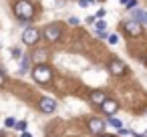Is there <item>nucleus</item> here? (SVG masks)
Instances as JSON below:
<instances>
[{"label":"nucleus","instance_id":"obj_1","mask_svg":"<svg viewBox=\"0 0 147 137\" xmlns=\"http://www.w3.org/2000/svg\"><path fill=\"white\" fill-rule=\"evenodd\" d=\"M14 14L18 16L20 22H28L32 16H34V6L30 0H18L14 4Z\"/></svg>","mask_w":147,"mask_h":137},{"label":"nucleus","instance_id":"obj_2","mask_svg":"<svg viewBox=\"0 0 147 137\" xmlns=\"http://www.w3.org/2000/svg\"><path fill=\"white\" fill-rule=\"evenodd\" d=\"M32 77H34V81L47 85V83L53 79V71H51L47 65H36V67L32 69Z\"/></svg>","mask_w":147,"mask_h":137},{"label":"nucleus","instance_id":"obj_3","mask_svg":"<svg viewBox=\"0 0 147 137\" xmlns=\"http://www.w3.org/2000/svg\"><path fill=\"white\" fill-rule=\"evenodd\" d=\"M38 38H40V32H38L36 28H26V30L22 32V40H24V45H36Z\"/></svg>","mask_w":147,"mask_h":137},{"label":"nucleus","instance_id":"obj_4","mask_svg":"<svg viewBox=\"0 0 147 137\" xmlns=\"http://www.w3.org/2000/svg\"><path fill=\"white\" fill-rule=\"evenodd\" d=\"M59 36H61V26L59 24H51V26L45 28V38L47 40L55 43V40H59Z\"/></svg>","mask_w":147,"mask_h":137},{"label":"nucleus","instance_id":"obj_5","mask_svg":"<svg viewBox=\"0 0 147 137\" xmlns=\"http://www.w3.org/2000/svg\"><path fill=\"white\" fill-rule=\"evenodd\" d=\"M38 107H40L42 113H53V111L57 109V101H55L53 97H45V99H40Z\"/></svg>","mask_w":147,"mask_h":137},{"label":"nucleus","instance_id":"obj_6","mask_svg":"<svg viewBox=\"0 0 147 137\" xmlns=\"http://www.w3.org/2000/svg\"><path fill=\"white\" fill-rule=\"evenodd\" d=\"M123 28L131 34V36H137L139 32H141V24L139 22H135V20H129V22H125L123 24Z\"/></svg>","mask_w":147,"mask_h":137},{"label":"nucleus","instance_id":"obj_7","mask_svg":"<svg viewBox=\"0 0 147 137\" xmlns=\"http://www.w3.org/2000/svg\"><path fill=\"white\" fill-rule=\"evenodd\" d=\"M117 107H119V105H117V101H111V99H107V101L101 105L103 113H105V115H109V117H113V113L117 111Z\"/></svg>","mask_w":147,"mask_h":137},{"label":"nucleus","instance_id":"obj_8","mask_svg":"<svg viewBox=\"0 0 147 137\" xmlns=\"http://www.w3.org/2000/svg\"><path fill=\"white\" fill-rule=\"evenodd\" d=\"M109 71L113 73V75H125V71H127V67L121 63V61H113L111 65H109Z\"/></svg>","mask_w":147,"mask_h":137},{"label":"nucleus","instance_id":"obj_9","mask_svg":"<svg viewBox=\"0 0 147 137\" xmlns=\"http://www.w3.org/2000/svg\"><path fill=\"white\" fill-rule=\"evenodd\" d=\"M89 129H91L93 133H101V131L105 129V123H103L101 119H97V117H93V119L89 121Z\"/></svg>","mask_w":147,"mask_h":137},{"label":"nucleus","instance_id":"obj_10","mask_svg":"<svg viewBox=\"0 0 147 137\" xmlns=\"http://www.w3.org/2000/svg\"><path fill=\"white\" fill-rule=\"evenodd\" d=\"M133 20L135 22H143V24H147V12L145 10H139V8H133Z\"/></svg>","mask_w":147,"mask_h":137},{"label":"nucleus","instance_id":"obj_11","mask_svg":"<svg viewBox=\"0 0 147 137\" xmlns=\"http://www.w3.org/2000/svg\"><path fill=\"white\" fill-rule=\"evenodd\" d=\"M105 101H107L105 93H101V91H95V93H91V103H93V105H103Z\"/></svg>","mask_w":147,"mask_h":137},{"label":"nucleus","instance_id":"obj_12","mask_svg":"<svg viewBox=\"0 0 147 137\" xmlns=\"http://www.w3.org/2000/svg\"><path fill=\"white\" fill-rule=\"evenodd\" d=\"M28 67H30V59H28V57H22V65H20V75H24V73L28 71Z\"/></svg>","mask_w":147,"mask_h":137},{"label":"nucleus","instance_id":"obj_13","mask_svg":"<svg viewBox=\"0 0 147 137\" xmlns=\"http://www.w3.org/2000/svg\"><path fill=\"white\" fill-rule=\"evenodd\" d=\"M109 123H111L113 127H117V129H121V127H123V123H121L119 119H115V117H109Z\"/></svg>","mask_w":147,"mask_h":137},{"label":"nucleus","instance_id":"obj_14","mask_svg":"<svg viewBox=\"0 0 147 137\" xmlns=\"http://www.w3.org/2000/svg\"><path fill=\"white\" fill-rule=\"evenodd\" d=\"M14 127H16L18 131H24V129H26V121H18V123H14Z\"/></svg>","mask_w":147,"mask_h":137},{"label":"nucleus","instance_id":"obj_15","mask_svg":"<svg viewBox=\"0 0 147 137\" xmlns=\"http://www.w3.org/2000/svg\"><path fill=\"white\" fill-rule=\"evenodd\" d=\"M105 28H107V24H105L103 20H99V22H97V32H103Z\"/></svg>","mask_w":147,"mask_h":137},{"label":"nucleus","instance_id":"obj_16","mask_svg":"<svg viewBox=\"0 0 147 137\" xmlns=\"http://www.w3.org/2000/svg\"><path fill=\"white\" fill-rule=\"evenodd\" d=\"M93 2H95V0H81V2H79V4H81L83 8H87V6H91Z\"/></svg>","mask_w":147,"mask_h":137},{"label":"nucleus","instance_id":"obj_17","mask_svg":"<svg viewBox=\"0 0 147 137\" xmlns=\"http://www.w3.org/2000/svg\"><path fill=\"white\" fill-rule=\"evenodd\" d=\"M109 43H111V45H117V43H119L117 34H111V36H109Z\"/></svg>","mask_w":147,"mask_h":137},{"label":"nucleus","instance_id":"obj_18","mask_svg":"<svg viewBox=\"0 0 147 137\" xmlns=\"http://www.w3.org/2000/svg\"><path fill=\"white\" fill-rule=\"evenodd\" d=\"M12 57H16V59H18V57H22V53H20L18 49H12Z\"/></svg>","mask_w":147,"mask_h":137},{"label":"nucleus","instance_id":"obj_19","mask_svg":"<svg viewBox=\"0 0 147 137\" xmlns=\"http://www.w3.org/2000/svg\"><path fill=\"white\" fill-rule=\"evenodd\" d=\"M14 123H16V121H14L12 117H8V119H6V125H8V127H14Z\"/></svg>","mask_w":147,"mask_h":137},{"label":"nucleus","instance_id":"obj_20","mask_svg":"<svg viewBox=\"0 0 147 137\" xmlns=\"http://www.w3.org/2000/svg\"><path fill=\"white\" fill-rule=\"evenodd\" d=\"M97 16H99V18H101V16H105V10H103V8H101V10H99V12H97V14H95V18H97Z\"/></svg>","mask_w":147,"mask_h":137},{"label":"nucleus","instance_id":"obj_21","mask_svg":"<svg viewBox=\"0 0 147 137\" xmlns=\"http://www.w3.org/2000/svg\"><path fill=\"white\" fill-rule=\"evenodd\" d=\"M119 2H121V4H123V6H127V4H129V2H131V0H119Z\"/></svg>","mask_w":147,"mask_h":137},{"label":"nucleus","instance_id":"obj_22","mask_svg":"<svg viewBox=\"0 0 147 137\" xmlns=\"http://www.w3.org/2000/svg\"><path fill=\"white\" fill-rule=\"evenodd\" d=\"M2 83H4V75H2V73H0V85H2Z\"/></svg>","mask_w":147,"mask_h":137},{"label":"nucleus","instance_id":"obj_23","mask_svg":"<svg viewBox=\"0 0 147 137\" xmlns=\"http://www.w3.org/2000/svg\"><path fill=\"white\" fill-rule=\"evenodd\" d=\"M22 137H30V135H28V133H22Z\"/></svg>","mask_w":147,"mask_h":137},{"label":"nucleus","instance_id":"obj_24","mask_svg":"<svg viewBox=\"0 0 147 137\" xmlns=\"http://www.w3.org/2000/svg\"><path fill=\"white\" fill-rule=\"evenodd\" d=\"M141 137H147V131H145V133H143V135H141Z\"/></svg>","mask_w":147,"mask_h":137},{"label":"nucleus","instance_id":"obj_25","mask_svg":"<svg viewBox=\"0 0 147 137\" xmlns=\"http://www.w3.org/2000/svg\"><path fill=\"white\" fill-rule=\"evenodd\" d=\"M101 137H113V135H101Z\"/></svg>","mask_w":147,"mask_h":137}]
</instances>
